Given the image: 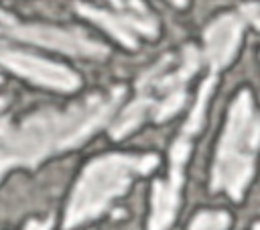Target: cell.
Listing matches in <instances>:
<instances>
[{
  "label": "cell",
  "mask_w": 260,
  "mask_h": 230,
  "mask_svg": "<svg viewBox=\"0 0 260 230\" xmlns=\"http://www.w3.org/2000/svg\"><path fill=\"white\" fill-rule=\"evenodd\" d=\"M24 230H51V218L45 220V222H37V220H32V222H28V224L24 226Z\"/></svg>",
  "instance_id": "14"
},
{
  "label": "cell",
  "mask_w": 260,
  "mask_h": 230,
  "mask_svg": "<svg viewBox=\"0 0 260 230\" xmlns=\"http://www.w3.org/2000/svg\"><path fill=\"white\" fill-rule=\"evenodd\" d=\"M173 63L175 57L165 55L154 67L144 71L136 83V100L148 108V114H152L156 122H165L185 104V83L199 67V53L193 45H187L181 61L175 67Z\"/></svg>",
  "instance_id": "4"
},
{
  "label": "cell",
  "mask_w": 260,
  "mask_h": 230,
  "mask_svg": "<svg viewBox=\"0 0 260 230\" xmlns=\"http://www.w3.org/2000/svg\"><path fill=\"white\" fill-rule=\"evenodd\" d=\"M242 14H244L256 28H260V2L244 4V6H242Z\"/></svg>",
  "instance_id": "13"
},
{
  "label": "cell",
  "mask_w": 260,
  "mask_h": 230,
  "mask_svg": "<svg viewBox=\"0 0 260 230\" xmlns=\"http://www.w3.org/2000/svg\"><path fill=\"white\" fill-rule=\"evenodd\" d=\"M213 83H215V77H213V75H209V77L203 81V85H201V90H199V96H197V102H195V108L191 110L189 120H187L185 126H183V134L193 136V134L201 128V124H203V116H205L207 98H209V94H211V90H213Z\"/></svg>",
  "instance_id": "11"
},
{
  "label": "cell",
  "mask_w": 260,
  "mask_h": 230,
  "mask_svg": "<svg viewBox=\"0 0 260 230\" xmlns=\"http://www.w3.org/2000/svg\"><path fill=\"white\" fill-rule=\"evenodd\" d=\"M114 8H116V14L120 16H126L134 22H138L146 37H156L158 33V24H156V18L148 12V8L144 6L142 0H108Z\"/></svg>",
  "instance_id": "10"
},
{
  "label": "cell",
  "mask_w": 260,
  "mask_h": 230,
  "mask_svg": "<svg viewBox=\"0 0 260 230\" xmlns=\"http://www.w3.org/2000/svg\"><path fill=\"white\" fill-rule=\"evenodd\" d=\"M230 224V216L225 212H199L189 230H225Z\"/></svg>",
  "instance_id": "12"
},
{
  "label": "cell",
  "mask_w": 260,
  "mask_h": 230,
  "mask_svg": "<svg viewBox=\"0 0 260 230\" xmlns=\"http://www.w3.org/2000/svg\"><path fill=\"white\" fill-rule=\"evenodd\" d=\"M124 88L108 94H91L67 110H39L20 122L0 118V177L10 167H37L43 159L79 147L104 126L120 100Z\"/></svg>",
  "instance_id": "1"
},
{
  "label": "cell",
  "mask_w": 260,
  "mask_h": 230,
  "mask_svg": "<svg viewBox=\"0 0 260 230\" xmlns=\"http://www.w3.org/2000/svg\"><path fill=\"white\" fill-rule=\"evenodd\" d=\"M240 37H242V20L236 14H223L205 28L203 35L205 59L211 71H219L234 59L240 47Z\"/></svg>",
  "instance_id": "8"
},
{
  "label": "cell",
  "mask_w": 260,
  "mask_h": 230,
  "mask_svg": "<svg viewBox=\"0 0 260 230\" xmlns=\"http://www.w3.org/2000/svg\"><path fill=\"white\" fill-rule=\"evenodd\" d=\"M254 230H260V224H256V226H254Z\"/></svg>",
  "instance_id": "17"
},
{
  "label": "cell",
  "mask_w": 260,
  "mask_h": 230,
  "mask_svg": "<svg viewBox=\"0 0 260 230\" xmlns=\"http://www.w3.org/2000/svg\"><path fill=\"white\" fill-rule=\"evenodd\" d=\"M0 33L12 35L16 39L22 41H30L37 43L41 47H49V49H57L69 55H79V57H106L108 55V47L95 39H91L85 31L69 26H53V24H24L14 20L12 16L0 12Z\"/></svg>",
  "instance_id": "5"
},
{
  "label": "cell",
  "mask_w": 260,
  "mask_h": 230,
  "mask_svg": "<svg viewBox=\"0 0 260 230\" xmlns=\"http://www.w3.org/2000/svg\"><path fill=\"white\" fill-rule=\"evenodd\" d=\"M171 2H173V4H175V6H179V8H181V6H185V4H187V0H171Z\"/></svg>",
  "instance_id": "15"
},
{
  "label": "cell",
  "mask_w": 260,
  "mask_h": 230,
  "mask_svg": "<svg viewBox=\"0 0 260 230\" xmlns=\"http://www.w3.org/2000/svg\"><path fill=\"white\" fill-rule=\"evenodd\" d=\"M77 6V12L93 22H98L102 28H106L112 37H116L122 45L134 49L136 47V35H146L144 28L126 18V16H120L112 10H106V8H98V6H91V4H75Z\"/></svg>",
  "instance_id": "9"
},
{
  "label": "cell",
  "mask_w": 260,
  "mask_h": 230,
  "mask_svg": "<svg viewBox=\"0 0 260 230\" xmlns=\"http://www.w3.org/2000/svg\"><path fill=\"white\" fill-rule=\"evenodd\" d=\"M158 165L156 155H104L93 159L81 173L67 204V230L98 218L112 199L120 197L136 175H146Z\"/></svg>",
  "instance_id": "2"
},
{
  "label": "cell",
  "mask_w": 260,
  "mask_h": 230,
  "mask_svg": "<svg viewBox=\"0 0 260 230\" xmlns=\"http://www.w3.org/2000/svg\"><path fill=\"white\" fill-rule=\"evenodd\" d=\"M260 147V114L248 90H242L234 100L225 130L221 134L213 171L211 189L225 191L232 199H240L254 173V159Z\"/></svg>",
  "instance_id": "3"
},
{
  "label": "cell",
  "mask_w": 260,
  "mask_h": 230,
  "mask_svg": "<svg viewBox=\"0 0 260 230\" xmlns=\"http://www.w3.org/2000/svg\"><path fill=\"white\" fill-rule=\"evenodd\" d=\"M2 108H4V100L0 98V110H2Z\"/></svg>",
  "instance_id": "16"
},
{
  "label": "cell",
  "mask_w": 260,
  "mask_h": 230,
  "mask_svg": "<svg viewBox=\"0 0 260 230\" xmlns=\"http://www.w3.org/2000/svg\"><path fill=\"white\" fill-rule=\"evenodd\" d=\"M0 65L8 67L20 77H26L32 83H39L43 88L59 90V92H73L79 88L81 79L77 73L67 69L65 65L53 63L43 57H35L22 51L8 49L6 45H0Z\"/></svg>",
  "instance_id": "7"
},
{
  "label": "cell",
  "mask_w": 260,
  "mask_h": 230,
  "mask_svg": "<svg viewBox=\"0 0 260 230\" xmlns=\"http://www.w3.org/2000/svg\"><path fill=\"white\" fill-rule=\"evenodd\" d=\"M191 153V136L183 134L171 147V167L165 181H156L152 187V212L148 220V230H167L177 214L179 195L183 185V167Z\"/></svg>",
  "instance_id": "6"
}]
</instances>
